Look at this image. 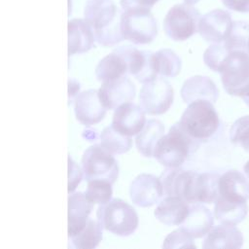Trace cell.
Returning a JSON list of instances; mask_svg holds the SVG:
<instances>
[{"mask_svg":"<svg viewBox=\"0 0 249 249\" xmlns=\"http://www.w3.org/2000/svg\"><path fill=\"white\" fill-rule=\"evenodd\" d=\"M219 196L233 202L249 199V181L238 170H229L220 176Z\"/></svg>","mask_w":249,"mask_h":249,"instance_id":"cell-19","label":"cell"},{"mask_svg":"<svg viewBox=\"0 0 249 249\" xmlns=\"http://www.w3.org/2000/svg\"><path fill=\"white\" fill-rule=\"evenodd\" d=\"M243 244V235L234 226L221 224L213 227L206 234L202 248L204 249H238Z\"/></svg>","mask_w":249,"mask_h":249,"instance_id":"cell-18","label":"cell"},{"mask_svg":"<svg viewBox=\"0 0 249 249\" xmlns=\"http://www.w3.org/2000/svg\"><path fill=\"white\" fill-rule=\"evenodd\" d=\"M224 89L231 95L241 97L249 88V53L247 51L231 50L219 71Z\"/></svg>","mask_w":249,"mask_h":249,"instance_id":"cell-5","label":"cell"},{"mask_svg":"<svg viewBox=\"0 0 249 249\" xmlns=\"http://www.w3.org/2000/svg\"><path fill=\"white\" fill-rule=\"evenodd\" d=\"M214 218L211 211L200 203H193L189 213L181 224V227L193 238H200L206 235L213 228Z\"/></svg>","mask_w":249,"mask_h":249,"instance_id":"cell-22","label":"cell"},{"mask_svg":"<svg viewBox=\"0 0 249 249\" xmlns=\"http://www.w3.org/2000/svg\"><path fill=\"white\" fill-rule=\"evenodd\" d=\"M247 47H248V53H249V40H248V45H247Z\"/></svg>","mask_w":249,"mask_h":249,"instance_id":"cell-43","label":"cell"},{"mask_svg":"<svg viewBox=\"0 0 249 249\" xmlns=\"http://www.w3.org/2000/svg\"><path fill=\"white\" fill-rule=\"evenodd\" d=\"M112 184L106 180H90L88 182L86 196L94 204H103L111 200Z\"/></svg>","mask_w":249,"mask_h":249,"instance_id":"cell-31","label":"cell"},{"mask_svg":"<svg viewBox=\"0 0 249 249\" xmlns=\"http://www.w3.org/2000/svg\"><path fill=\"white\" fill-rule=\"evenodd\" d=\"M107 109L103 106L98 95V89H88L80 92L74 103V113L78 122L89 126L101 122Z\"/></svg>","mask_w":249,"mask_h":249,"instance_id":"cell-15","label":"cell"},{"mask_svg":"<svg viewBox=\"0 0 249 249\" xmlns=\"http://www.w3.org/2000/svg\"><path fill=\"white\" fill-rule=\"evenodd\" d=\"M100 144L113 154H124L130 150L132 140L114 129L112 125L104 127L99 135Z\"/></svg>","mask_w":249,"mask_h":249,"instance_id":"cell-29","label":"cell"},{"mask_svg":"<svg viewBox=\"0 0 249 249\" xmlns=\"http://www.w3.org/2000/svg\"><path fill=\"white\" fill-rule=\"evenodd\" d=\"M230 140L249 153V115L236 120L230 129Z\"/></svg>","mask_w":249,"mask_h":249,"instance_id":"cell-32","label":"cell"},{"mask_svg":"<svg viewBox=\"0 0 249 249\" xmlns=\"http://www.w3.org/2000/svg\"><path fill=\"white\" fill-rule=\"evenodd\" d=\"M241 98H242L243 101L249 106V88H248V89L245 91V93L241 96Z\"/></svg>","mask_w":249,"mask_h":249,"instance_id":"cell-40","label":"cell"},{"mask_svg":"<svg viewBox=\"0 0 249 249\" xmlns=\"http://www.w3.org/2000/svg\"><path fill=\"white\" fill-rule=\"evenodd\" d=\"M96 217L102 229L119 236L132 234L139 223L135 209L121 198H113L100 204Z\"/></svg>","mask_w":249,"mask_h":249,"instance_id":"cell-4","label":"cell"},{"mask_svg":"<svg viewBox=\"0 0 249 249\" xmlns=\"http://www.w3.org/2000/svg\"><path fill=\"white\" fill-rule=\"evenodd\" d=\"M181 97L188 104L196 100H207L214 103L219 97V90L209 77L196 75L184 82Z\"/></svg>","mask_w":249,"mask_h":249,"instance_id":"cell-17","label":"cell"},{"mask_svg":"<svg viewBox=\"0 0 249 249\" xmlns=\"http://www.w3.org/2000/svg\"><path fill=\"white\" fill-rule=\"evenodd\" d=\"M95 36L92 27L82 18H73L68 22V54L83 53L93 47Z\"/></svg>","mask_w":249,"mask_h":249,"instance_id":"cell-21","label":"cell"},{"mask_svg":"<svg viewBox=\"0 0 249 249\" xmlns=\"http://www.w3.org/2000/svg\"><path fill=\"white\" fill-rule=\"evenodd\" d=\"M82 169L85 179L106 180L112 185L119 176V164L113 153L101 144L89 147L82 157Z\"/></svg>","mask_w":249,"mask_h":249,"instance_id":"cell-7","label":"cell"},{"mask_svg":"<svg viewBox=\"0 0 249 249\" xmlns=\"http://www.w3.org/2000/svg\"><path fill=\"white\" fill-rule=\"evenodd\" d=\"M174 90L172 86L163 78L143 84L139 93L140 106L148 115H161L172 105Z\"/></svg>","mask_w":249,"mask_h":249,"instance_id":"cell-10","label":"cell"},{"mask_svg":"<svg viewBox=\"0 0 249 249\" xmlns=\"http://www.w3.org/2000/svg\"><path fill=\"white\" fill-rule=\"evenodd\" d=\"M158 75L174 78L181 71V58L169 49H161L153 53Z\"/></svg>","mask_w":249,"mask_h":249,"instance_id":"cell-28","label":"cell"},{"mask_svg":"<svg viewBox=\"0 0 249 249\" xmlns=\"http://www.w3.org/2000/svg\"><path fill=\"white\" fill-rule=\"evenodd\" d=\"M190 206L186 200L176 196L166 197L157 206L154 215L157 220L166 226H179L186 219Z\"/></svg>","mask_w":249,"mask_h":249,"instance_id":"cell-23","label":"cell"},{"mask_svg":"<svg viewBox=\"0 0 249 249\" xmlns=\"http://www.w3.org/2000/svg\"><path fill=\"white\" fill-rule=\"evenodd\" d=\"M121 31L124 40L135 45H146L157 37L158 26L150 9L122 10Z\"/></svg>","mask_w":249,"mask_h":249,"instance_id":"cell-6","label":"cell"},{"mask_svg":"<svg viewBox=\"0 0 249 249\" xmlns=\"http://www.w3.org/2000/svg\"><path fill=\"white\" fill-rule=\"evenodd\" d=\"M121 14L113 0H87L84 17L92 27L95 41L103 47H112L124 40L121 31Z\"/></svg>","mask_w":249,"mask_h":249,"instance_id":"cell-1","label":"cell"},{"mask_svg":"<svg viewBox=\"0 0 249 249\" xmlns=\"http://www.w3.org/2000/svg\"><path fill=\"white\" fill-rule=\"evenodd\" d=\"M114 52L123 56L127 64L128 73L138 82L145 84L158 77L153 52L140 51L132 46H121L114 49Z\"/></svg>","mask_w":249,"mask_h":249,"instance_id":"cell-11","label":"cell"},{"mask_svg":"<svg viewBox=\"0 0 249 249\" xmlns=\"http://www.w3.org/2000/svg\"><path fill=\"white\" fill-rule=\"evenodd\" d=\"M232 22L229 12L215 9L200 17L198 33L206 42L223 43L231 30Z\"/></svg>","mask_w":249,"mask_h":249,"instance_id":"cell-12","label":"cell"},{"mask_svg":"<svg viewBox=\"0 0 249 249\" xmlns=\"http://www.w3.org/2000/svg\"><path fill=\"white\" fill-rule=\"evenodd\" d=\"M81 86L80 83L73 79V78H69L68 80V99L69 102H71L73 100V98H76V96L79 94Z\"/></svg>","mask_w":249,"mask_h":249,"instance_id":"cell-38","label":"cell"},{"mask_svg":"<svg viewBox=\"0 0 249 249\" xmlns=\"http://www.w3.org/2000/svg\"><path fill=\"white\" fill-rule=\"evenodd\" d=\"M248 213L246 202H233L218 196L214 205V216L222 224L237 225L242 222Z\"/></svg>","mask_w":249,"mask_h":249,"instance_id":"cell-25","label":"cell"},{"mask_svg":"<svg viewBox=\"0 0 249 249\" xmlns=\"http://www.w3.org/2000/svg\"><path fill=\"white\" fill-rule=\"evenodd\" d=\"M83 169L80 165L73 160V159L68 157V193H73L77 186L81 183L83 178Z\"/></svg>","mask_w":249,"mask_h":249,"instance_id":"cell-35","label":"cell"},{"mask_svg":"<svg viewBox=\"0 0 249 249\" xmlns=\"http://www.w3.org/2000/svg\"><path fill=\"white\" fill-rule=\"evenodd\" d=\"M72 245L78 249L95 248L102 239V227L97 221L89 218L84 228L69 237Z\"/></svg>","mask_w":249,"mask_h":249,"instance_id":"cell-27","label":"cell"},{"mask_svg":"<svg viewBox=\"0 0 249 249\" xmlns=\"http://www.w3.org/2000/svg\"><path fill=\"white\" fill-rule=\"evenodd\" d=\"M92 203L86 194L82 192L70 193L68 197V235L79 232L89 220V216L93 208Z\"/></svg>","mask_w":249,"mask_h":249,"instance_id":"cell-20","label":"cell"},{"mask_svg":"<svg viewBox=\"0 0 249 249\" xmlns=\"http://www.w3.org/2000/svg\"><path fill=\"white\" fill-rule=\"evenodd\" d=\"M249 23L245 21H233L231 30L223 42L230 50H242L248 52Z\"/></svg>","mask_w":249,"mask_h":249,"instance_id":"cell-30","label":"cell"},{"mask_svg":"<svg viewBox=\"0 0 249 249\" xmlns=\"http://www.w3.org/2000/svg\"><path fill=\"white\" fill-rule=\"evenodd\" d=\"M230 51L231 50L224 43H213L204 52V63L211 70L218 72L224 58Z\"/></svg>","mask_w":249,"mask_h":249,"instance_id":"cell-33","label":"cell"},{"mask_svg":"<svg viewBox=\"0 0 249 249\" xmlns=\"http://www.w3.org/2000/svg\"><path fill=\"white\" fill-rule=\"evenodd\" d=\"M220 175L217 172L197 173L187 170L180 197L188 203H212L219 196Z\"/></svg>","mask_w":249,"mask_h":249,"instance_id":"cell-9","label":"cell"},{"mask_svg":"<svg viewBox=\"0 0 249 249\" xmlns=\"http://www.w3.org/2000/svg\"><path fill=\"white\" fill-rule=\"evenodd\" d=\"M82 136L88 140V141H95L98 139V133L95 129L92 128H87L83 131Z\"/></svg>","mask_w":249,"mask_h":249,"instance_id":"cell-39","label":"cell"},{"mask_svg":"<svg viewBox=\"0 0 249 249\" xmlns=\"http://www.w3.org/2000/svg\"><path fill=\"white\" fill-rule=\"evenodd\" d=\"M243 170H244V172H245L246 176L249 178V160L244 164V166H243Z\"/></svg>","mask_w":249,"mask_h":249,"instance_id":"cell-41","label":"cell"},{"mask_svg":"<svg viewBox=\"0 0 249 249\" xmlns=\"http://www.w3.org/2000/svg\"><path fill=\"white\" fill-rule=\"evenodd\" d=\"M199 143L184 130L180 123H176L159 140L153 157L166 167H178L190 154L196 151Z\"/></svg>","mask_w":249,"mask_h":249,"instance_id":"cell-2","label":"cell"},{"mask_svg":"<svg viewBox=\"0 0 249 249\" xmlns=\"http://www.w3.org/2000/svg\"><path fill=\"white\" fill-rule=\"evenodd\" d=\"M127 73L128 69L125 60L114 51L104 56L95 68V76L102 83L125 76Z\"/></svg>","mask_w":249,"mask_h":249,"instance_id":"cell-26","label":"cell"},{"mask_svg":"<svg viewBox=\"0 0 249 249\" xmlns=\"http://www.w3.org/2000/svg\"><path fill=\"white\" fill-rule=\"evenodd\" d=\"M159 0H120L122 10L152 9Z\"/></svg>","mask_w":249,"mask_h":249,"instance_id":"cell-36","label":"cell"},{"mask_svg":"<svg viewBox=\"0 0 249 249\" xmlns=\"http://www.w3.org/2000/svg\"><path fill=\"white\" fill-rule=\"evenodd\" d=\"M164 135V125L159 120H148L135 138L137 151L146 158H151L159 140Z\"/></svg>","mask_w":249,"mask_h":249,"instance_id":"cell-24","label":"cell"},{"mask_svg":"<svg viewBox=\"0 0 249 249\" xmlns=\"http://www.w3.org/2000/svg\"><path fill=\"white\" fill-rule=\"evenodd\" d=\"M225 7L238 13H249V0H222Z\"/></svg>","mask_w":249,"mask_h":249,"instance_id":"cell-37","label":"cell"},{"mask_svg":"<svg viewBox=\"0 0 249 249\" xmlns=\"http://www.w3.org/2000/svg\"><path fill=\"white\" fill-rule=\"evenodd\" d=\"M180 124L184 130L198 142L212 137L220 125L219 116L207 100H196L189 104L183 112Z\"/></svg>","mask_w":249,"mask_h":249,"instance_id":"cell-3","label":"cell"},{"mask_svg":"<svg viewBox=\"0 0 249 249\" xmlns=\"http://www.w3.org/2000/svg\"><path fill=\"white\" fill-rule=\"evenodd\" d=\"M163 189L160 178L142 173L135 177L129 187L131 201L140 207H150L162 197Z\"/></svg>","mask_w":249,"mask_h":249,"instance_id":"cell-14","label":"cell"},{"mask_svg":"<svg viewBox=\"0 0 249 249\" xmlns=\"http://www.w3.org/2000/svg\"><path fill=\"white\" fill-rule=\"evenodd\" d=\"M193 237L182 228L170 232L162 243L163 248H196Z\"/></svg>","mask_w":249,"mask_h":249,"instance_id":"cell-34","label":"cell"},{"mask_svg":"<svg viewBox=\"0 0 249 249\" xmlns=\"http://www.w3.org/2000/svg\"><path fill=\"white\" fill-rule=\"evenodd\" d=\"M146 124L145 112L141 106L132 102L122 104L115 109L112 118V126L125 136L138 134Z\"/></svg>","mask_w":249,"mask_h":249,"instance_id":"cell-16","label":"cell"},{"mask_svg":"<svg viewBox=\"0 0 249 249\" xmlns=\"http://www.w3.org/2000/svg\"><path fill=\"white\" fill-rule=\"evenodd\" d=\"M200 14L190 4H176L171 7L164 19L165 35L173 41H185L198 32Z\"/></svg>","mask_w":249,"mask_h":249,"instance_id":"cell-8","label":"cell"},{"mask_svg":"<svg viewBox=\"0 0 249 249\" xmlns=\"http://www.w3.org/2000/svg\"><path fill=\"white\" fill-rule=\"evenodd\" d=\"M98 95L103 106L107 110H113L134 99L135 86L127 77L123 76L103 82L98 89Z\"/></svg>","mask_w":249,"mask_h":249,"instance_id":"cell-13","label":"cell"},{"mask_svg":"<svg viewBox=\"0 0 249 249\" xmlns=\"http://www.w3.org/2000/svg\"><path fill=\"white\" fill-rule=\"evenodd\" d=\"M186 4H190V5H195L196 4L199 0H183Z\"/></svg>","mask_w":249,"mask_h":249,"instance_id":"cell-42","label":"cell"}]
</instances>
